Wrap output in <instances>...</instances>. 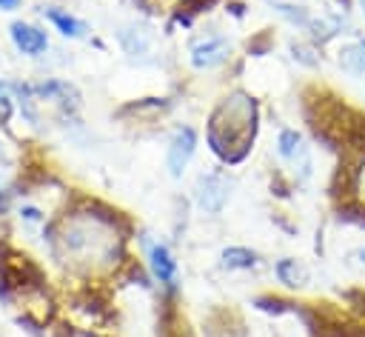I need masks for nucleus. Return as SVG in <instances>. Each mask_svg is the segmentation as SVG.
<instances>
[{
	"instance_id": "nucleus-6",
	"label": "nucleus",
	"mask_w": 365,
	"mask_h": 337,
	"mask_svg": "<svg viewBox=\"0 0 365 337\" xmlns=\"http://www.w3.org/2000/svg\"><path fill=\"white\" fill-rule=\"evenodd\" d=\"M9 31H11V40H14V46L23 51V54H43L46 49H48V37H46V31L43 29H37V26H29V23H11L9 26Z\"/></svg>"
},
{
	"instance_id": "nucleus-10",
	"label": "nucleus",
	"mask_w": 365,
	"mask_h": 337,
	"mask_svg": "<svg viewBox=\"0 0 365 337\" xmlns=\"http://www.w3.org/2000/svg\"><path fill=\"white\" fill-rule=\"evenodd\" d=\"M222 263H225V268H251V266H257V254L248 248L231 246L222 251Z\"/></svg>"
},
{
	"instance_id": "nucleus-16",
	"label": "nucleus",
	"mask_w": 365,
	"mask_h": 337,
	"mask_svg": "<svg viewBox=\"0 0 365 337\" xmlns=\"http://www.w3.org/2000/svg\"><path fill=\"white\" fill-rule=\"evenodd\" d=\"M362 51H365V40H362Z\"/></svg>"
},
{
	"instance_id": "nucleus-7",
	"label": "nucleus",
	"mask_w": 365,
	"mask_h": 337,
	"mask_svg": "<svg viewBox=\"0 0 365 337\" xmlns=\"http://www.w3.org/2000/svg\"><path fill=\"white\" fill-rule=\"evenodd\" d=\"M151 271H154V277L163 286L174 288V283H177V263H174V257L168 254L165 246H154L151 248Z\"/></svg>"
},
{
	"instance_id": "nucleus-13",
	"label": "nucleus",
	"mask_w": 365,
	"mask_h": 337,
	"mask_svg": "<svg viewBox=\"0 0 365 337\" xmlns=\"http://www.w3.org/2000/svg\"><path fill=\"white\" fill-rule=\"evenodd\" d=\"M17 6H20V0H0V9H6V11L17 9Z\"/></svg>"
},
{
	"instance_id": "nucleus-12",
	"label": "nucleus",
	"mask_w": 365,
	"mask_h": 337,
	"mask_svg": "<svg viewBox=\"0 0 365 337\" xmlns=\"http://www.w3.org/2000/svg\"><path fill=\"white\" fill-rule=\"evenodd\" d=\"M297 146H299V134H297V131L288 129V131L279 134V154H282V157H291V154L297 151Z\"/></svg>"
},
{
	"instance_id": "nucleus-18",
	"label": "nucleus",
	"mask_w": 365,
	"mask_h": 337,
	"mask_svg": "<svg viewBox=\"0 0 365 337\" xmlns=\"http://www.w3.org/2000/svg\"><path fill=\"white\" fill-rule=\"evenodd\" d=\"M362 257H365V251H362Z\"/></svg>"
},
{
	"instance_id": "nucleus-17",
	"label": "nucleus",
	"mask_w": 365,
	"mask_h": 337,
	"mask_svg": "<svg viewBox=\"0 0 365 337\" xmlns=\"http://www.w3.org/2000/svg\"><path fill=\"white\" fill-rule=\"evenodd\" d=\"M362 6H365V0H362Z\"/></svg>"
},
{
	"instance_id": "nucleus-8",
	"label": "nucleus",
	"mask_w": 365,
	"mask_h": 337,
	"mask_svg": "<svg viewBox=\"0 0 365 337\" xmlns=\"http://www.w3.org/2000/svg\"><path fill=\"white\" fill-rule=\"evenodd\" d=\"M46 17L66 34V37H80V34H86V23L83 20H77V17H71V14H66V11H57V9H46Z\"/></svg>"
},
{
	"instance_id": "nucleus-11",
	"label": "nucleus",
	"mask_w": 365,
	"mask_h": 337,
	"mask_svg": "<svg viewBox=\"0 0 365 337\" xmlns=\"http://www.w3.org/2000/svg\"><path fill=\"white\" fill-rule=\"evenodd\" d=\"M339 63H342L351 74H362V71H365V54H359L356 49H345V54L339 57Z\"/></svg>"
},
{
	"instance_id": "nucleus-5",
	"label": "nucleus",
	"mask_w": 365,
	"mask_h": 337,
	"mask_svg": "<svg viewBox=\"0 0 365 337\" xmlns=\"http://www.w3.org/2000/svg\"><path fill=\"white\" fill-rule=\"evenodd\" d=\"M225 57H228V40L220 37V34H211V37L194 43V49H191V63L197 69H214Z\"/></svg>"
},
{
	"instance_id": "nucleus-19",
	"label": "nucleus",
	"mask_w": 365,
	"mask_h": 337,
	"mask_svg": "<svg viewBox=\"0 0 365 337\" xmlns=\"http://www.w3.org/2000/svg\"><path fill=\"white\" fill-rule=\"evenodd\" d=\"M342 3H345V0H342Z\"/></svg>"
},
{
	"instance_id": "nucleus-3",
	"label": "nucleus",
	"mask_w": 365,
	"mask_h": 337,
	"mask_svg": "<svg viewBox=\"0 0 365 337\" xmlns=\"http://www.w3.org/2000/svg\"><path fill=\"white\" fill-rule=\"evenodd\" d=\"M194 200H197V206L202 211L217 214L228 200V183L220 174H202L197 180V186H194Z\"/></svg>"
},
{
	"instance_id": "nucleus-1",
	"label": "nucleus",
	"mask_w": 365,
	"mask_h": 337,
	"mask_svg": "<svg viewBox=\"0 0 365 337\" xmlns=\"http://www.w3.org/2000/svg\"><path fill=\"white\" fill-rule=\"evenodd\" d=\"M60 246L71 263L80 266H106L117 254V231L108 220L97 214H80L66 220L60 231Z\"/></svg>"
},
{
	"instance_id": "nucleus-9",
	"label": "nucleus",
	"mask_w": 365,
	"mask_h": 337,
	"mask_svg": "<svg viewBox=\"0 0 365 337\" xmlns=\"http://www.w3.org/2000/svg\"><path fill=\"white\" fill-rule=\"evenodd\" d=\"M277 277H279V283L297 288V286L305 283L308 274H305V268H302L297 260H279V263H277Z\"/></svg>"
},
{
	"instance_id": "nucleus-2",
	"label": "nucleus",
	"mask_w": 365,
	"mask_h": 337,
	"mask_svg": "<svg viewBox=\"0 0 365 337\" xmlns=\"http://www.w3.org/2000/svg\"><path fill=\"white\" fill-rule=\"evenodd\" d=\"M254 100L245 94H234L228 97L211 117V129H208V143L217 154H222L228 160V149L240 146L248 140V134H254ZM240 151L245 154V149L240 146Z\"/></svg>"
},
{
	"instance_id": "nucleus-15",
	"label": "nucleus",
	"mask_w": 365,
	"mask_h": 337,
	"mask_svg": "<svg viewBox=\"0 0 365 337\" xmlns=\"http://www.w3.org/2000/svg\"><path fill=\"white\" fill-rule=\"evenodd\" d=\"M362 197H365V174H362Z\"/></svg>"
},
{
	"instance_id": "nucleus-14",
	"label": "nucleus",
	"mask_w": 365,
	"mask_h": 337,
	"mask_svg": "<svg viewBox=\"0 0 365 337\" xmlns=\"http://www.w3.org/2000/svg\"><path fill=\"white\" fill-rule=\"evenodd\" d=\"M3 91H6V83H3V80H0V94H3Z\"/></svg>"
},
{
	"instance_id": "nucleus-4",
	"label": "nucleus",
	"mask_w": 365,
	"mask_h": 337,
	"mask_svg": "<svg viewBox=\"0 0 365 337\" xmlns=\"http://www.w3.org/2000/svg\"><path fill=\"white\" fill-rule=\"evenodd\" d=\"M194 146H197L194 129L182 126V129L174 131V137H171V143H168V171H171L174 177H180L182 168L188 166V160H191V154H194Z\"/></svg>"
}]
</instances>
